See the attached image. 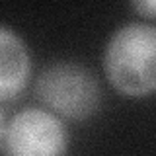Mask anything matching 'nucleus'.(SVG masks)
I'll list each match as a JSON object with an SVG mask.
<instances>
[{
	"label": "nucleus",
	"instance_id": "7ed1b4c3",
	"mask_svg": "<svg viewBox=\"0 0 156 156\" xmlns=\"http://www.w3.org/2000/svg\"><path fill=\"white\" fill-rule=\"evenodd\" d=\"M6 156H65L68 131L61 119L41 107L18 111L4 127Z\"/></svg>",
	"mask_w": 156,
	"mask_h": 156
},
{
	"label": "nucleus",
	"instance_id": "20e7f679",
	"mask_svg": "<svg viewBox=\"0 0 156 156\" xmlns=\"http://www.w3.org/2000/svg\"><path fill=\"white\" fill-rule=\"evenodd\" d=\"M31 78V57L14 29L0 26V101L14 100Z\"/></svg>",
	"mask_w": 156,
	"mask_h": 156
},
{
	"label": "nucleus",
	"instance_id": "39448f33",
	"mask_svg": "<svg viewBox=\"0 0 156 156\" xmlns=\"http://www.w3.org/2000/svg\"><path fill=\"white\" fill-rule=\"evenodd\" d=\"M131 6L143 16L156 18V0H140V2H133Z\"/></svg>",
	"mask_w": 156,
	"mask_h": 156
},
{
	"label": "nucleus",
	"instance_id": "423d86ee",
	"mask_svg": "<svg viewBox=\"0 0 156 156\" xmlns=\"http://www.w3.org/2000/svg\"><path fill=\"white\" fill-rule=\"evenodd\" d=\"M4 127H6L4 125V113L0 111V143H2V136H4Z\"/></svg>",
	"mask_w": 156,
	"mask_h": 156
},
{
	"label": "nucleus",
	"instance_id": "f03ea898",
	"mask_svg": "<svg viewBox=\"0 0 156 156\" xmlns=\"http://www.w3.org/2000/svg\"><path fill=\"white\" fill-rule=\"evenodd\" d=\"M35 94L47 107L68 119H88L100 109L101 88L96 74L80 62L61 61L43 68Z\"/></svg>",
	"mask_w": 156,
	"mask_h": 156
},
{
	"label": "nucleus",
	"instance_id": "f257e3e1",
	"mask_svg": "<svg viewBox=\"0 0 156 156\" xmlns=\"http://www.w3.org/2000/svg\"><path fill=\"white\" fill-rule=\"evenodd\" d=\"M104 70L123 96L144 98L156 92V26L129 22L115 29L104 51Z\"/></svg>",
	"mask_w": 156,
	"mask_h": 156
}]
</instances>
